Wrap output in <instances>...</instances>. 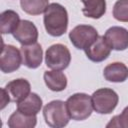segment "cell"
Instances as JSON below:
<instances>
[{
	"label": "cell",
	"mask_w": 128,
	"mask_h": 128,
	"mask_svg": "<svg viewBox=\"0 0 128 128\" xmlns=\"http://www.w3.org/2000/svg\"><path fill=\"white\" fill-rule=\"evenodd\" d=\"M43 23L46 32L53 37L62 36L68 28V12L59 3H51L44 12Z\"/></svg>",
	"instance_id": "cell-1"
},
{
	"label": "cell",
	"mask_w": 128,
	"mask_h": 128,
	"mask_svg": "<svg viewBox=\"0 0 128 128\" xmlns=\"http://www.w3.org/2000/svg\"><path fill=\"white\" fill-rule=\"evenodd\" d=\"M66 106L70 118L75 121H83L91 116L93 109L91 96L86 93H75L68 97Z\"/></svg>",
	"instance_id": "cell-2"
},
{
	"label": "cell",
	"mask_w": 128,
	"mask_h": 128,
	"mask_svg": "<svg viewBox=\"0 0 128 128\" xmlns=\"http://www.w3.org/2000/svg\"><path fill=\"white\" fill-rule=\"evenodd\" d=\"M43 117L45 123L51 128L65 127L71 119L66 102L62 100H53L47 103L43 108Z\"/></svg>",
	"instance_id": "cell-3"
},
{
	"label": "cell",
	"mask_w": 128,
	"mask_h": 128,
	"mask_svg": "<svg viewBox=\"0 0 128 128\" xmlns=\"http://www.w3.org/2000/svg\"><path fill=\"white\" fill-rule=\"evenodd\" d=\"M93 109L99 114H110L119 102L118 94L111 88H100L91 95Z\"/></svg>",
	"instance_id": "cell-4"
},
{
	"label": "cell",
	"mask_w": 128,
	"mask_h": 128,
	"mask_svg": "<svg viewBox=\"0 0 128 128\" xmlns=\"http://www.w3.org/2000/svg\"><path fill=\"white\" fill-rule=\"evenodd\" d=\"M71 62V53L63 44H53L45 52V64L51 70H64Z\"/></svg>",
	"instance_id": "cell-5"
},
{
	"label": "cell",
	"mask_w": 128,
	"mask_h": 128,
	"mask_svg": "<svg viewBox=\"0 0 128 128\" xmlns=\"http://www.w3.org/2000/svg\"><path fill=\"white\" fill-rule=\"evenodd\" d=\"M98 37L99 34L96 28L91 25L80 24L69 32V39L71 43L79 50L87 49Z\"/></svg>",
	"instance_id": "cell-6"
},
{
	"label": "cell",
	"mask_w": 128,
	"mask_h": 128,
	"mask_svg": "<svg viewBox=\"0 0 128 128\" xmlns=\"http://www.w3.org/2000/svg\"><path fill=\"white\" fill-rule=\"evenodd\" d=\"M22 63L21 51L13 45H2L0 69L3 73H12L19 69Z\"/></svg>",
	"instance_id": "cell-7"
},
{
	"label": "cell",
	"mask_w": 128,
	"mask_h": 128,
	"mask_svg": "<svg viewBox=\"0 0 128 128\" xmlns=\"http://www.w3.org/2000/svg\"><path fill=\"white\" fill-rule=\"evenodd\" d=\"M104 39L112 50L123 51L128 48V30L120 26L108 28L104 34Z\"/></svg>",
	"instance_id": "cell-8"
},
{
	"label": "cell",
	"mask_w": 128,
	"mask_h": 128,
	"mask_svg": "<svg viewBox=\"0 0 128 128\" xmlns=\"http://www.w3.org/2000/svg\"><path fill=\"white\" fill-rule=\"evenodd\" d=\"M12 35L21 45H29L37 42L38 29L33 22L29 20H21Z\"/></svg>",
	"instance_id": "cell-9"
},
{
	"label": "cell",
	"mask_w": 128,
	"mask_h": 128,
	"mask_svg": "<svg viewBox=\"0 0 128 128\" xmlns=\"http://www.w3.org/2000/svg\"><path fill=\"white\" fill-rule=\"evenodd\" d=\"M4 89L7 92L10 101L15 102L16 104L25 99L31 93V85L25 78H17L8 82Z\"/></svg>",
	"instance_id": "cell-10"
},
{
	"label": "cell",
	"mask_w": 128,
	"mask_h": 128,
	"mask_svg": "<svg viewBox=\"0 0 128 128\" xmlns=\"http://www.w3.org/2000/svg\"><path fill=\"white\" fill-rule=\"evenodd\" d=\"M22 55V63L30 68H38L43 60V50L39 43H33L29 45H22L20 48Z\"/></svg>",
	"instance_id": "cell-11"
},
{
	"label": "cell",
	"mask_w": 128,
	"mask_h": 128,
	"mask_svg": "<svg viewBox=\"0 0 128 128\" xmlns=\"http://www.w3.org/2000/svg\"><path fill=\"white\" fill-rule=\"evenodd\" d=\"M111 48L104 39V36H99L87 49H85V54L89 60L92 62H102L106 60L110 53Z\"/></svg>",
	"instance_id": "cell-12"
},
{
	"label": "cell",
	"mask_w": 128,
	"mask_h": 128,
	"mask_svg": "<svg viewBox=\"0 0 128 128\" xmlns=\"http://www.w3.org/2000/svg\"><path fill=\"white\" fill-rule=\"evenodd\" d=\"M104 78L113 83H121L128 78V67L122 62H113L108 64L103 70Z\"/></svg>",
	"instance_id": "cell-13"
},
{
	"label": "cell",
	"mask_w": 128,
	"mask_h": 128,
	"mask_svg": "<svg viewBox=\"0 0 128 128\" xmlns=\"http://www.w3.org/2000/svg\"><path fill=\"white\" fill-rule=\"evenodd\" d=\"M43 78L46 86L51 91L60 92L65 90L67 87V77L63 72H61V70L45 71Z\"/></svg>",
	"instance_id": "cell-14"
},
{
	"label": "cell",
	"mask_w": 128,
	"mask_h": 128,
	"mask_svg": "<svg viewBox=\"0 0 128 128\" xmlns=\"http://www.w3.org/2000/svg\"><path fill=\"white\" fill-rule=\"evenodd\" d=\"M43 106L42 98L36 93H30L25 99L17 103V109L27 115H37Z\"/></svg>",
	"instance_id": "cell-15"
},
{
	"label": "cell",
	"mask_w": 128,
	"mask_h": 128,
	"mask_svg": "<svg viewBox=\"0 0 128 128\" xmlns=\"http://www.w3.org/2000/svg\"><path fill=\"white\" fill-rule=\"evenodd\" d=\"M37 124L36 115H27L15 110L9 117L7 125L10 128H33Z\"/></svg>",
	"instance_id": "cell-16"
},
{
	"label": "cell",
	"mask_w": 128,
	"mask_h": 128,
	"mask_svg": "<svg viewBox=\"0 0 128 128\" xmlns=\"http://www.w3.org/2000/svg\"><path fill=\"white\" fill-rule=\"evenodd\" d=\"M20 17L14 10H5L0 15V31L2 34H12L20 23Z\"/></svg>",
	"instance_id": "cell-17"
},
{
	"label": "cell",
	"mask_w": 128,
	"mask_h": 128,
	"mask_svg": "<svg viewBox=\"0 0 128 128\" xmlns=\"http://www.w3.org/2000/svg\"><path fill=\"white\" fill-rule=\"evenodd\" d=\"M84 4L82 13L84 16L92 19L101 18L106 12L105 0H81Z\"/></svg>",
	"instance_id": "cell-18"
},
{
	"label": "cell",
	"mask_w": 128,
	"mask_h": 128,
	"mask_svg": "<svg viewBox=\"0 0 128 128\" xmlns=\"http://www.w3.org/2000/svg\"><path fill=\"white\" fill-rule=\"evenodd\" d=\"M49 5V0H20L22 10L29 15H40L45 12Z\"/></svg>",
	"instance_id": "cell-19"
},
{
	"label": "cell",
	"mask_w": 128,
	"mask_h": 128,
	"mask_svg": "<svg viewBox=\"0 0 128 128\" xmlns=\"http://www.w3.org/2000/svg\"><path fill=\"white\" fill-rule=\"evenodd\" d=\"M113 17L120 22H128V0H117L112 10Z\"/></svg>",
	"instance_id": "cell-20"
},
{
	"label": "cell",
	"mask_w": 128,
	"mask_h": 128,
	"mask_svg": "<svg viewBox=\"0 0 128 128\" xmlns=\"http://www.w3.org/2000/svg\"><path fill=\"white\" fill-rule=\"evenodd\" d=\"M106 127H120V128H128V106H126L120 115L114 116L110 122L106 125Z\"/></svg>",
	"instance_id": "cell-21"
},
{
	"label": "cell",
	"mask_w": 128,
	"mask_h": 128,
	"mask_svg": "<svg viewBox=\"0 0 128 128\" xmlns=\"http://www.w3.org/2000/svg\"><path fill=\"white\" fill-rule=\"evenodd\" d=\"M9 102H11L10 101V98H9L7 92L5 91V89L2 88V106H1V109H3Z\"/></svg>",
	"instance_id": "cell-22"
}]
</instances>
